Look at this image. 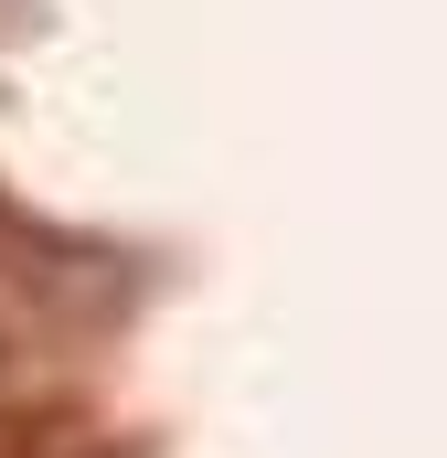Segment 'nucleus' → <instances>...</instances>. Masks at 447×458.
Listing matches in <instances>:
<instances>
[{"instance_id": "f257e3e1", "label": "nucleus", "mask_w": 447, "mask_h": 458, "mask_svg": "<svg viewBox=\"0 0 447 458\" xmlns=\"http://www.w3.org/2000/svg\"><path fill=\"white\" fill-rule=\"evenodd\" d=\"M0 214H11V203H0Z\"/></svg>"}]
</instances>
